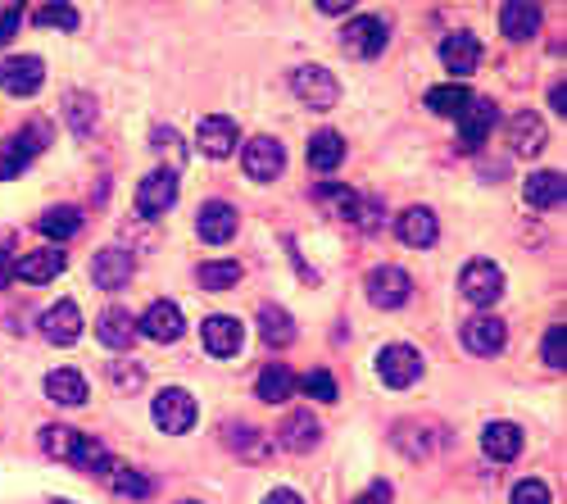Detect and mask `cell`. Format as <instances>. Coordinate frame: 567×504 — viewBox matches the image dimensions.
I'll use <instances>...</instances> for the list:
<instances>
[{
	"mask_svg": "<svg viewBox=\"0 0 567 504\" xmlns=\"http://www.w3.org/2000/svg\"><path fill=\"white\" fill-rule=\"evenodd\" d=\"M137 332L150 336V341H159V346H168V341H177V336L186 332L182 309H177L173 300H155V305H150L146 314L137 318Z\"/></svg>",
	"mask_w": 567,
	"mask_h": 504,
	"instance_id": "obj_10",
	"label": "cell"
},
{
	"mask_svg": "<svg viewBox=\"0 0 567 504\" xmlns=\"http://www.w3.org/2000/svg\"><path fill=\"white\" fill-rule=\"evenodd\" d=\"M186 504H196V500H186Z\"/></svg>",
	"mask_w": 567,
	"mask_h": 504,
	"instance_id": "obj_55",
	"label": "cell"
},
{
	"mask_svg": "<svg viewBox=\"0 0 567 504\" xmlns=\"http://www.w3.org/2000/svg\"><path fill=\"white\" fill-rule=\"evenodd\" d=\"M341 159H345V141H341V132H313V141H309V168L313 173H332V168H341Z\"/></svg>",
	"mask_w": 567,
	"mask_h": 504,
	"instance_id": "obj_29",
	"label": "cell"
},
{
	"mask_svg": "<svg viewBox=\"0 0 567 504\" xmlns=\"http://www.w3.org/2000/svg\"><path fill=\"white\" fill-rule=\"evenodd\" d=\"M304 396H313V400H323V405H332L336 400V382H332V373L327 368H313V373H304Z\"/></svg>",
	"mask_w": 567,
	"mask_h": 504,
	"instance_id": "obj_41",
	"label": "cell"
},
{
	"mask_svg": "<svg viewBox=\"0 0 567 504\" xmlns=\"http://www.w3.org/2000/svg\"><path fill=\"white\" fill-rule=\"evenodd\" d=\"M504 341H509V327H504V318H468L463 323V346L472 350V355H499L504 350Z\"/></svg>",
	"mask_w": 567,
	"mask_h": 504,
	"instance_id": "obj_15",
	"label": "cell"
},
{
	"mask_svg": "<svg viewBox=\"0 0 567 504\" xmlns=\"http://www.w3.org/2000/svg\"><path fill=\"white\" fill-rule=\"evenodd\" d=\"M64 114H69L78 137H91V132H96V100L91 96H78V91H73V96L64 100Z\"/></svg>",
	"mask_w": 567,
	"mask_h": 504,
	"instance_id": "obj_36",
	"label": "cell"
},
{
	"mask_svg": "<svg viewBox=\"0 0 567 504\" xmlns=\"http://www.w3.org/2000/svg\"><path fill=\"white\" fill-rule=\"evenodd\" d=\"M549 105H554L558 114H567V87H563V82H554V87H549Z\"/></svg>",
	"mask_w": 567,
	"mask_h": 504,
	"instance_id": "obj_51",
	"label": "cell"
},
{
	"mask_svg": "<svg viewBox=\"0 0 567 504\" xmlns=\"http://www.w3.org/2000/svg\"><path fill=\"white\" fill-rule=\"evenodd\" d=\"M236 137H241V132H236V123L227 119V114H209L196 128V150L209 159H227L236 150Z\"/></svg>",
	"mask_w": 567,
	"mask_h": 504,
	"instance_id": "obj_13",
	"label": "cell"
},
{
	"mask_svg": "<svg viewBox=\"0 0 567 504\" xmlns=\"http://www.w3.org/2000/svg\"><path fill=\"white\" fill-rule=\"evenodd\" d=\"M318 436H323V423H318L313 414H304V409H295V414L282 423V445H286V450H295V455L313 450Z\"/></svg>",
	"mask_w": 567,
	"mask_h": 504,
	"instance_id": "obj_28",
	"label": "cell"
},
{
	"mask_svg": "<svg viewBox=\"0 0 567 504\" xmlns=\"http://www.w3.org/2000/svg\"><path fill=\"white\" fill-rule=\"evenodd\" d=\"M264 504H304V500H300V495H295V491H286V486H282V491H273Z\"/></svg>",
	"mask_w": 567,
	"mask_h": 504,
	"instance_id": "obj_52",
	"label": "cell"
},
{
	"mask_svg": "<svg viewBox=\"0 0 567 504\" xmlns=\"http://www.w3.org/2000/svg\"><path fill=\"white\" fill-rule=\"evenodd\" d=\"M196 232H200V241H209V246H223V241H232V232H236V209L227 205V200H209V205H200Z\"/></svg>",
	"mask_w": 567,
	"mask_h": 504,
	"instance_id": "obj_18",
	"label": "cell"
},
{
	"mask_svg": "<svg viewBox=\"0 0 567 504\" xmlns=\"http://www.w3.org/2000/svg\"><path fill=\"white\" fill-rule=\"evenodd\" d=\"M282 168H286V150L277 137H255L250 146H245V173H250L255 182L282 178Z\"/></svg>",
	"mask_w": 567,
	"mask_h": 504,
	"instance_id": "obj_11",
	"label": "cell"
},
{
	"mask_svg": "<svg viewBox=\"0 0 567 504\" xmlns=\"http://www.w3.org/2000/svg\"><path fill=\"white\" fill-rule=\"evenodd\" d=\"M318 200H323V205H332L336 218H350V223H354V209H359V196H354V191H345V187H323V191H318Z\"/></svg>",
	"mask_w": 567,
	"mask_h": 504,
	"instance_id": "obj_42",
	"label": "cell"
},
{
	"mask_svg": "<svg viewBox=\"0 0 567 504\" xmlns=\"http://www.w3.org/2000/svg\"><path fill=\"white\" fill-rule=\"evenodd\" d=\"M41 150H46V128H41V123H28L19 137L5 141V159H0V182L19 178L23 168H28V159H37Z\"/></svg>",
	"mask_w": 567,
	"mask_h": 504,
	"instance_id": "obj_6",
	"label": "cell"
},
{
	"mask_svg": "<svg viewBox=\"0 0 567 504\" xmlns=\"http://www.w3.org/2000/svg\"><path fill=\"white\" fill-rule=\"evenodd\" d=\"M259 336H264L268 346H277V350L291 346V341H295V318L286 314L282 305H264V309H259Z\"/></svg>",
	"mask_w": 567,
	"mask_h": 504,
	"instance_id": "obj_30",
	"label": "cell"
},
{
	"mask_svg": "<svg viewBox=\"0 0 567 504\" xmlns=\"http://www.w3.org/2000/svg\"><path fill=\"white\" fill-rule=\"evenodd\" d=\"M468 100H472L468 87H431L427 91V109H431V114H454V119H459V109L468 105Z\"/></svg>",
	"mask_w": 567,
	"mask_h": 504,
	"instance_id": "obj_38",
	"label": "cell"
},
{
	"mask_svg": "<svg viewBox=\"0 0 567 504\" xmlns=\"http://www.w3.org/2000/svg\"><path fill=\"white\" fill-rule=\"evenodd\" d=\"M291 91L309 109H332L336 100H341V82H336V73L323 69V64H300V69L291 73Z\"/></svg>",
	"mask_w": 567,
	"mask_h": 504,
	"instance_id": "obj_1",
	"label": "cell"
},
{
	"mask_svg": "<svg viewBox=\"0 0 567 504\" xmlns=\"http://www.w3.org/2000/svg\"><path fill=\"white\" fill-rule=\"evenodd\" d=\"M196 400L186 396V391H177V386H168V391H159L155 396V423L164 427L168 436H182L196 427Z\"/></svg>",
	"mask_w": 567,
	"mask_h": 504,
	"instance_id": "obj_4",
	"label": "cell"
},
{
	"mask_svg": "<svg viewBox=\"0 0 567 504\" xmlns=\"http://www.w3.org/2000/svg\"><path fill=\"white\" fill-rule=\"evenodd\" d=\"M395 232H400L404 246L427 250V246H436L440 223H436V214H431V209H422V205H418V209H404L400 223H395Z\"/></svg>",
	"mask_w": 567,
	"mask_h": 504,
	"instance_id": "obj_24",
	"label": "cell"
},
{
	"mask_svg": "<svg viewBox=\"0 0 567 504\" xmlns=\"http://www.w3.org/2000/svg\"><path fill=\"white\" fill-rule=\"evenodd\" d=\"M377 373H382V382L391 391H404V386H413L422 377V355L413 346H386L377 355Z\"/></svg>",
	"mask_w": 567,
	"mask_h": 504,
	"instance_id": "obj_7",
	"label": "cell"
},
{
	"mask_svg": "<svg viewBox=\"0 0 567 504\" xmlns=\"http://www.w3.org/2000/svg\"><path fill=\"white\" fill-rule=\"evenodd\" d=\"M413 296V282H409V273H404V268H377V273L368 277V300L377 309H400L404 300Z\"/></svg>",
	"mask_w": 567,
	"mask_h": 504,
	"instance_id": "obj_9",
	"label": "cell"
},
{
	"mask_svg": "<svg viewBox=\"0 0 567 504\" xmlns=\"http://www.w3.org/2000/svg\"><path fill=\"white\" fill-rule=\"evenodd\" d=\"M96 336L105 341L109 350H123L128 355V346L137 341V318L128 314V309H118V305H109L105 314L96 318Z\"/></svg>",
	"mask_w": 567,
	"mask_h": 504,
	"instance_id": "obj_22",
	"label": "cell"
},
{
	"mask_svg": "<svg viewBox=\"0 0 567 504\" xmlns=\"http://www.w3.org/2000/svg\"><path fill=\"white\" fill-rule=\"evenodd\" d=\"M354 504H391V486H386V482H372Z\"/></svg>",
	"mask_w": 567,
	"mask_h": 504,
	"instance_id": "obj_48",
	"label": "cell"
},
{
	"mask_svg": "<svg viewBox=\"0 0 567 504\" xmlns=\"http://www.w3.org/2000/svg\"><path fill=\"white\" fill-rule=\"evenodd\" d=\"M150 141H155V150H168V155L182 159V137H177L173 128H155V137H150Z\"/></svg>",
	"mask_w": 567,
	"mask_h": 504,
	"instance_id": "obj_47",
	"label": "cell"
},
{
	"mask_svg": "<svg viewBox=\"0 0 567 504\" xmlns=\"http://www.w3.org/2000/svg\"><path fill=\"white\" fill-rule=\"evenodd\" d=\"M459 291H463V300L486 309L504 296V273H499V264H490V259H472V264L459 273Z\"/></svg>",
	"mask_w": 567,
	"mask_h": 504,
	"instance_id": "obj_3",
	"label": "cell"
},
{
	"mask_svg": "<svg viewBox=\"0 0 567 504\" xmlns=\"http://www.w3.org/2000/svg\"><path fill=\"white\" fill-rule=\"evenodd\" d=\"M205 350L209 355H218V359H232L236 350H241V341H245V327H241V318H232V314H214V318H205Z\"/></svg>",
	"mask_w": 567,
	"mask_h": 504,
	"instance_id": "obj_16",
	"label": "cell"
},
{
	"mask_svg": "<svg viewBox=\"0 0 567 504\" xmlns=\"http://www.w3.org/2000/svg\"><path fill=\"white\" fill-rule=\"evenodd\" d=\"M354 223H359L363 232H377V228H382V205H372V200H368V205H359V209H354Z\"/></svg>",
	"mask_w": 567,
	"mask_h": 504,
	"instance_id": "obj_46",
	"label": "cell"
},
{
	"mask_svg": "<svg viewBox=\"0 0 567 504\" xmlns=\"http://www.w3.org/2000/svg\"><path fill=\"white\" fill-rule=\"evenodd\" d=\"M109 486H114V495H123V500H146L150 495V477L137 473V468H123V464L109 473Z\"/></svg>",
	"mask_w": 567,
	"mask_h": 504,
	"instance_id": "obj_35",
	"label": "cell"
},
{
	"mask_svg": "<svg viewBox=\"0 0 567 504\" xmlns=\"http://www.w3.org/2000/svg\"><path fill=\"white\" fill-rule=\"evenodd\" d=\"M386 41H391V28H386V19H377V14L350 19L341 28V46H345V55H354V60H377V55L386 50Z\"/></svg>",
	"mask_w": 567,
	"mask_h": 504,
	"instance_id": "obj_2",
	"label": "cell"
},
{
	"mask_svg": "<svg viewBox=\"0 0 567 504\" xmlns=\"http://www.w3.org/2000/svg\"><path fill=\"white\" fill-rule=\"evenodd\" d=\"M255 391H259V400H264V405H282V400L295 391V373H291V368H282V364H268L264 373H259Z\"/></svg>",
	"mask_w": 567,
	"mask_h": 504,
	"instance_id": "obj_32",
	"label": "cell"
},
{
	"mask_svg": "<svg viewBox=\"0 0 567 504\" xmlns=\"http://www.w3.org/2000/svg\"><path fill=\"white\" fill-rule=\"evenodd\" d=\"M509 141H513L518 155H540V150H545V123H540V114H531V109L513 114L509 119Z\"/></svg>",
	"mask_w": 567,
	"mask_h": 504,
	"instance_id": "obj_27",
	"label": "cell"
},
{
	"mask_svg": "<svg viewBox=\"0 0 567 504\" xmlns=\"http://www.w3.org/2000/svg\"><path fill=\"white\" fill-rule=\"evenodd\" d=\"M109 377H114V382L123 386V391H137V386H141V368H137V364H128V359L109 368Z\"/></svg>",
	"mask_w": 567,
	"mask_h": 504,
	"instance_id": "obj_45",
	"label": "cell"
},
{
	"mask_svg": "<svg viewBox=\"0 0 567 504\" xmlns=\"http://www.w3.org/2000/svg\"><path fill=\"white\" fill-rule=\"evenodd\" d=\"M440 60H445V69L450 73L468 78V73L481 64V41L472 37V32H450V37L440 41Z\"/></svg>",
	"mask_w": 567,
	"mask_h": 504,
	"instance_id": "obj_20",
	"label": "cell"
},
{
	"mask_svg": "<svg viewBox=\"0 0 567 504\" xmlns=\"http://www.w3.org/2000/svg\"><path fill=\"white\" fill-rule=\"evenodd\" d=\"M91 277H96V287L105 291H118L132 282V255L123 246H105L96 259H91Z\"/></svg>",
	"mask_w": 567,
	"mask_h": 504,
	"instance_id": "obj_17",
	"label": "cell"
},
{
	"mask_svg": "<svg viewBox=\"0 0 567 504\" xmlns=\"http://www.w3.org/2000/svg\"><path fill=\"white\" fill-rule=\"evenodd\" d=\"M200 287L205 291H227V287H236L241 282V264L236 259H218V264H200Z\"/></svg>",
	"mask_w": 567,
	"mask_h": 504,
	"instance_id": "obj_33",
	"label": "cell"
},
{
	"mask_svg": "<svg viewBox=\"0 0 567 504\" xmlns=\"http://www.w3.org/2000/svg\"><path fill=\"white\" fill-rule=\"evenodd\" d=\"M177 200V168H155V173H146L137 187V209L146 218H159L168 214Z\"/></svg>",
	"mask_w": 567,
	"mask_h": 504,
	"instance_id": "obj_5",
	"label": "cell"
},
{
	"mask_svg": "<svg viewBox=\"0 0 567 504\" xmlns=\"http://www.w3.org/2000/svg\"><path fill=\"white\" fill-rule=\"evenodd\" d=\"M499 123V109L490 100H477L472 96L468 105L459 109V150H477L481 141L490 137V128Z\"/></svg>",
	"mask_w": 567,
	"mask_h": 504,
	"instance_id": "obj_8",
	"label": "cell"
},
{
	"mask_svg": "<svg viewBox=\"0 0 567 504\" xmlns=\"http://www.w3.org/2000/svg\"><path fill=\"white\" fill-rule=\"evenodd\" d=\"M227 445H232L236 455H245V459H259V455H268V441L255 432L250 423H236V427H227Z\"/></svg>",
	"mask_w": 567,
	"mask_h": 504,
	"instance_id": "obj_37",
	"label": "cell"
},
{
	"mask_svg": "<svg viewBox=\"0 0 567 504\" xmlns=\"http://www.w3.org/2000/svg\"><path fill=\"white\" fill-rule=\"evenodd\" d=\"M37 23H41V28L73 32L82 19H78V10H73V5H37Z\"/></svg>",
	"mask_w": 567,
	"mask_h": 504,
	"instance_id": "obj_40",
	"label": "cell"
},
{
	"mask_svg": "<svg viewBox=\"0 0 567 504\" xmlns=\"http://www.w3.org/2000/svg\"><path fill=\"white\" fill-rule=\"evenodd\" d=\"M64 273V250L59 246H41V250H32V255H23V259H14V277L19 282H50V277H59Z\"/></svg>",
	"mask_w": 567,
	"mask_h": 504,
	"instance_id": "obj_19",
	"label": "cell"
},
{
	"mask_svg": "<svg viewBox=\"0 0 567 504\" xmlns=\"http://www.w3.org/2000/svg\"><path fill=\"white\" fill-rule=\"evenodd\" d=\"M37 228H41V237H50V241H69V237H78V232H82V209L55 205V209L41 214Z\"/></svg>",
	"mask_w": 567,
	"mask_h": 504,
	"instance_id": "obj_31",
	"label": "cell"
},
{
	"mask_svg": "<svg viewBox=\"0 0 567 504\" xmlns=\"http://www.w3.org/2000/svg\"><path fill=\"white\" fill-rule=\"evenodd\" d=\"M69 464H78L82 473H105V468L114 464V459L105 455V445H100V441H91V436H78V445H73Z\"/></svg>",
	"mask_w": 567,
	"mask_h": 504,
	"instance_id": "obj_34",
	"label": "cell"
},
{
	"mask_svg": "<svg viewBox=\"0 0 567 504\" xmlns=\"http://www.w3.org/2000/svg\"><path fill=\"white\" fill-rule=\"evenodd\" d=\"M19 19H23V14H19V5H14V10H5V14H0V41H10L14 32H19Z\"/></svg>",
	"mask_w": 567,
	"mask_h": 504,
	"instance_id": "obj_49",
	"label": "cell"
},
{
	"mask_svg": "<svg viewBox=\"0 0 567 504\" xmlns=\"http://www.w3.org/2000/svg\"><path fill=\"white\" fill-rule=\"evenodd\" d=\"M481 450H486L495 464H509L522 455V427L518 423H486L481 427Z\"/></svg>",
	"mask_w": 567,
	"mask_h": 504,
	"instance_id": "obj_23",
	"label": "cell"
},
{
	"mask_svg": "<svg viewBox=\"0 0 567 504\" xmlns=\"http://www.w3.org/2000/svg\"><path fill=\"white\" fill-rule=\"evenodd\" d=\"M41 336L46 341H55V346H73L82 336V309L73 305V300H59V305H50L46 314H41Z\"/></svg>",
	"mask_w": 567,
	"mask_h": 504,
	"instance_id": "obj_14",
	"label": "cell"
},
{
	"mask_svg": "<svg viewBox=\"0 0 567 504\" xmlns=\"http://www.w3.org/2000/svg\"><path fill=\"white\" fill-rule=\"evenodd\" d=\"M78 436H82V432H73V427L55 423V427H46V432H41V450L69 464V455H73V445H78Z\"/></svg>",
	"mask_w": 567,
	"mask_h": 504,
	"instance_id": "obj_39",
	"label": "cell"
},
{
	"mask_svg": "<svg viewBox=\"0 0 567 504\" xmlns=\"http://www.w3.org/2000/svg\"><path fill=\"white\" fill-rule=\"evenodd\" d=\"M46 504H73V500H46Z\"/></svg>",
	"mask_w": 567,
	"mask_h": 504,
	"instance_id": "obj_54",
	"label": "cell"
},
{
	"mask_svg": "<svg viewBox=\"0 0 567 504\" xmlns=\"http://www.w3.org/2000/svg\"><path fill=\"white\" fill-rule=\"evenodd\" d=\"M513 504H554V495H549V486H545V482L527 477V482L513 486Z\"/></svg>",
	"mask_w": 567,
	"mask_h": 504,
	"instance_id": "obj_44",
	"label": "cell"
},
{
	"mask_svg": "<svg viewBox=\"0 0 567 504\" xmlns=\"http://www.w3.org/2000/svg\"><path fill=\"white\" fill-rule=\"evenodd\" d=\"M318 10H323V14H350L354 5H350V0H323V5H318Z\"/></svg>",
	"mask_w": 567,
	"mask_h": 504,
	"instance_id": "obj_53",
	"label": "cell"
},
{
	"mask_svg": "<svg viewBox=\"0 0 567 504\" xmlns=\"http://www.w3.org/2000/svg\"><path fill=\"white\" fill-rule=\"evenodd\" d=\"M10 282H14V255L10 250H0V291L10 287Z\"/></svg>",
	"mask_w": 567,
	"mask_h": 504,
	"instance_id": "obj_50",
	"label": "cell"
},
{
	"mask_svg": "<svg viewBox=\"0 0 567 504\" xmlns=\"http://www.w3.org/2000/svg\"><path fill=\"white\" fill-rule=\"evenodd\" d=\"M522 196H527L531 209H558L567 196V178L558 173V168H540V173H531L527 187H522Z\"/></svg>",
	"mask_w": 567,
	"mask_h": 504,
	"instance_id": "obj_21",
	"label": "cell"
},
{
	"mask_svg": "<svg viewBox=\"0 0 567 504\" xmlns=\"http://www.w3.org/2000/svg\"><path fill=\"white\" fill-rule=\"evenodd\" d=\"M499 28H504V37L509 41H531L540 32V5H522V0H513V5H504L499 10Z\"/></svg>",
	"mask_w": 567,
	"mask_h": 504,
	"instance_id": "obj_26",
	"label": "cell"
},
{
	"mask_svg": "<svg viewBox=\"0 0 567 504\" xmlns=\"http://www.w3.org/2000/svg\"><path fill=\"white\" fill-rule=\"evenodd\" d=\"M563 346H567V336H563V323H554V327H549V332H545V346H540V359H545L549 368H558V373H563V364H567Z\"/></svg>",
	"mask_w": 567,
	"mask_h": 504,
	"instance_id": "obj_43",
	"label": "cell"
},
{
	"mask_svg": "<svg viewBox=\"0 0 567 504\" xmlns=\"http://www.w3.org/2000/svg\"><path fill=\"white\" fill-rule=\"evenodd\" d=\"M41 82H46V64L37 55H10V60L0 64V87L10 91V96H32Z\"/></svg>",
	"mask_w": 567,
	"mask_h": 504,
	"instance_id": "obj_12",
	"label": "cell"
},
{
	"mask_svg": "<svg viewBox=\"0 0 567 504\" xmlns=\"http://www.w3.org/2000/svg\"><path fill=\"white\" fill-rule=\"evenodd\" d=\"M46 396L64 409L87 405V377H82L78 368H55V373L46 377Z\"/></svg>",
	"mask_w": 567,
	"mask_h": 504,
	"instance_id": "obj_25",
	"label": "cell"
}]
</instances>
